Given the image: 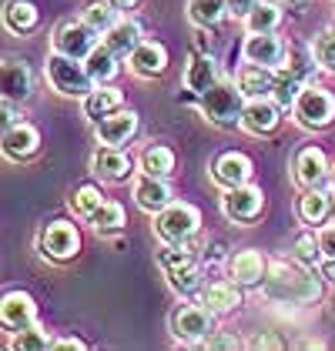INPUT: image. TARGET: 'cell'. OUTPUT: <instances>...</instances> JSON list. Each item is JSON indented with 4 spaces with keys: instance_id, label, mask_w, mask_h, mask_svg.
Returning <instances> with one entry per match:
<instances>
[{
    "instance_id": "17",
    "label": "cell",
    "mask_w": 335,
    "mask_h": 351,
    "mask_svg": "<svg viewBox=\"0 0 335 351\" xmlns=\"http://www.w3.org/2000/svg\"><path fill=\"white\" fill-rule=\"evenodd\" d=\"M135 201H138L141 211L148 215H158L171 204V188L165 184V178H154V174H141L135 181Z\"/></svg>"
},
{
    "instance_id": "21",
    "label": "cell",
    "mask_w": 335,
    "mask_h": 351,
    "mask_svg": "<svg viewBox=\"0 0 335 351\" xmlns=\"http://www.w3.org/2000/svg\"><path fill=\"white\" fill-rule=\"evenodd\" d=\"M3 97H10V101H27L30 90H34V77H30V67L24 60H14V57H7L3 60Z\"/></svg>"
},
{
    "instance_id": "26",
    "label": "cell",
    "mask_w": 335,
    "mask_h": 351,
    "mask_svg": "<svg viewBox=\"0 0 335 351\" xmlns=\"http://www.w3.org/2000/svg\"><path fill=\"white\" fill-rule=\"evenodd\" d=\"M218 81H222V77H218V64H215L208 54L195 57L192 67H188V74H185V87H188L192 94H198V97H201L208 87H215Z\"/></svg>"
},
{
    "instance_id": "47",
    "label": "cell",
    "mask_w": 335,
    "mask_h": 351,
    "mask_svg": "<svg viewBox=\"0 0 335 351\" xmlns=\"http://www.w3.org/2000/svg\"><path fill=\"white\" fill-rule=\"evenodd\" d=\"M54 348H84L81 338H60V341H54Z\"/></svg>"
},
{
    "instance_id": "45",
    "label": "cell",
    "mask_w": 335,
    "mask_h": 351,
    "mask_svg": "<svg viewBox=\"0 0 335 351\" xmlns=\"http://www.w3.org/2000/svg\"><path fill=\"white\" fill-rule=\"evenodd\" d=\"M319 274H322L325 281H332L335 285V258H325V261L319 265Z\"/></svg>"
},
{
    "instance_id": "48",
    "label": "cell",
    "mask_w": 335,
    "mask_h": 351,
    "mask_svg": "<svg viewBox=\"0 0 335 351\" xmlns=\"http://www.w3.org/2000/svg\"><path fill=\"white\" fill-rule=\"evenodd\" d=\"M108 3H111L114 10H131V7H135L138 0H108Z\"/></svg>"
},
{
    "instance_id": "49",
    "label": "cell",
    "mask_w": 335,
    "mask_h": 351,
    "mask_svg": "<svg viewBox=\"0 0 335 351\" xmlns=\"http://www.w3.org/2000/svg\"><path fill=\"white\" fill-rule=\"evenodd\" d=\"M329 188L335 191V167H332V171H329Z\"/></svg>"
},
{
    "instance_id": "16",
    "label": "cell",
    "mask_w": 335,
    "mask_h": 351,
    "mask_svg": "<svg viewBox=\"0 0 335 351\" xmlns=\"http://www.w3.org/2000/svg\"><path fill=\"white\" fill-rule=\"evenodd\" d=\"M292 171H295V181L302 184V188H322V181H329V161H325V154L319 151V147H302L299 154H295V164H292Z\"/></svg>"
},
{
    "instance_id": "44",
    "label": "cell",
    "mask_w": 335,
    "mask_h": 351,
    "mask_svg": "<svg viewBox=\"0 0 335 351\" xmlns=\"http://www.w3.org/2000/svg\"><path fill=\"white\" fill-rule=\"evenodd\" d=\"M205 345H208V348H238V338H235V335H211Z\"/></svg>"
},
{
    "instance_id": "11",
    "label": "cell",
    "mask_w": 335,
    "mask_h": 351,
    "mask_svg": "<svg viewBox=\"0 0 335 351\" xmlns=\"http://www.w3.org/2000/svg\"><path fill=\"white\" fill-rule=\"evenodd\" d=\"M222 211L228 221H255L262 215V188H251V184L224 188Z\"/></svg>"
},
{
    "instance_id": "35",
    "label": "cell",
    "mask_w": 335,
    "mask_h": 351,
    "mask_svg": "<svg viewBox=\"0 0 335 351\" xmlns=\"http://www.w3.org/2000/svg\"><path fill=\"white\" fill-rule=\"evenodd\" d=\"M91 224H94L101 234H114V231L124 228V208L114 204V201H104V204L91 215Z\"/></svg>"
},
{
    "instance_id": "14",
    "label": "cell",
    "mask_w": 335,
    "mask_h": 351,
    "mask_svg": "<svg viewBox=\"0 0 335 351\" xmlns=\"http://www.w3.org/2000/svg\"><path fill=\"white\" fill-rule=\"evenodd\" d=\"M128 67H131L135 77H144V81L161 77L168 67V51L161 44H154V40H141L135 47V54L128 57Z\"/></svg>"
},
{
    "instance_id": "23",
    "label": "cell",
    "mask_w": 335,
    "mask_h": 351,
    "mask_svg": "<svg viewBox=\"0 0 335 351\" xmlns=\"http://www.w3.org/2000/svg\"><path fill=\"white\" fill-rule=\"evenodd\" d=\"M238 288L242 285H235V281H215V285H208L201 291V304L211 308L215 315H228V311H235L242 304V291Z\"/></svg>"
},
{
    "instance_id": "31",
    "label": "cell",
    "mask_w": 335,
    "mask_h": 351,
    "mask_svg": "<svg viewBox=\"0 0 335 351\" xmlns=\"http://www.w3.org/2000/svg\"><path fill=\"white\" fill-rule=\"evenodd\" d=\"M141 171H144V174H154V178H168V174L174 171V151L165 147V144L144 147V154H141Z\"/></svg>"
},
{
    "instance_id": "3",
    "label": "cell",
    "mask_w": 335,
    "mask_h": 351,
    "mask_svg": "<svg viewBox=\"0 0 335 351\" xmlns=\"http://www.w3.org/2000/svg\"><path fill=\"white\" fill-rule=\"evenodd\" d=\"M47 81L54 87L60 97H87L91 90H94V77L87 74V67H84L78 57H67V54H51L47 57Z\"/></svg>"
},
{
    "instance_id": "5",
    "label": "cell",
    "mask_w": 335,
    "mask_h": 351,
    "mask_svg": "<svg viewBox=\"0 0 335 351\" xmlns=\"http://www.w3.org/2000/svg\"><path fill=\"white\" fill-rule=\"evenodd\" d=\"M201 224V215L192 204H168L165 211L154 215V234L165 244H185Z\"/></svg>"
},
{
    "instance_id": "1",
    "label": "cell",
    "mask_w": 335,
    "mask_h": 351,
    "mask_svg": "<svg viewBox=\"0 0 335 351\" xmlns=\"http://www.w3.org/2000/svg\"><path fill=\"white\" fill-rule=\"evenodd\" d=\"M265 295L281 304H308V301H319L322 285L308 271H299L292 265H275L265 274Z\"/></svg>"
},
{
    "instance_id": "51",
    "label": "cell",
    "mask_w": 335,
    "mask_h": 351,
    "mask_svg": "<svg viewBox=\"0 0 335 351\" xmlns=\"http://www.w3.org/2000/svg\"><path fill=\"white\" fill-rule=\"evenodd\" d=\"M332 221H335V197H332Z\"/></svg>"
},
{
    "instance_id": "2",
    "label": "cell",
    "mask_w": 335,
    "mask_h": 351,
    "mask_svg": "<svg viewBox=\"0 0 335 351\" xmlns=\"http://www.w3.org/2000/svg\"><path fill=\"white\" fill-rule=\"evenodd\" d=\"M201 114L205 121H211L215 128H242V110H245V94L238 81H218L215 87H208L201 97Z\"/></svg>"
},
{
    "instance_id": "19",
    "label": "cell",
    "mask_w": 335,
    "mask_h": 351,
    "mask_svg": "<svg viewBox=\"0 0 335 351\" xmlns=\"http://www.w3.org/2000/svg\"><path fill=\"white\" fill-rule=\"evenodd\" d=\"M0 318L10 331H21L27 324L37 322V308H34V298L24 295V291H10L3 295V304H0Z\"/></svg>"
},
{
    "instance_id": "43",
    "label": "cell",
    "mask_w": 335,
    "mask_h": 351,
    "mask_svg": "<svg viewBox=\"0 0 335 351\" xmlns=\"http://www.w3.org/2000/svg\"><path fill=\"white\" fill-rule=\"evenodd\" d=\"M255 3H258V0H228V14H231V17H242V21H245L251 10H255Z\"/></svg>"
},
{
    "instance_id": "13",
    "label": "cell",
    "mask_w": 335,
    "mask_h": 351,
    "mask_svg": "<svg viewBox=\"0 0 335 351\" xmlns=\"http://www.w3.org/2000/svg\"><path fill=\"white\" fill-rule=\"evenodd\" d=\"M279 104L275 97H251L245 101V110H242V128L249 134H272L279 128Z\"/></svg>"
},
{
    "instance_id": "33",
    "label": "cell",
    "mask_w": 335,
    "mask_h": 351,
    "mask_svg": "<svg viewBox=\"0 0 335 351\" xmlns=\"http://www.w3.org/2000/svg\"><path fill=\"white\" fill-rule=\"evenodd\" d=\"M279 24H281V10L275 7V3H265V0H258V3H255V10L245 17L249 34H272Z\"/></svg>"
},
{
    "instance_id": "30",
    "label": "cell",
    "mask_w": 335,
    "mask_h": 351,
    "mask_svg": "<svg viewBox=\"0 0 335 351\" xmlns=\"http://www.w3.org/2000/svg\"><path fill=\"white\" fill-rule=\"evenodd\" d=\"M188 17L195 27H215L228 17V0H188Z\"/></svg>"
},
{
    "instance_id": "29",
    "label": "cell",
    "mask_w": 335,
    "mask_h": 351,
    "mask_svg": "<svg viewBox=\"0 0 335 351\" xmlns=\"http://www.w3.org/2000/svg\"><path fill=\"white\" fill-rule=\"evenodd\" d=\"M84 67H87V74L94 77V84H108V81H114V74H117V54H114L108 44H101V47H94V51L87 54Z\"/></svg>"
},
{
    "instance_id": "27",
    "label": "cell",
    "mask_w": 335,
    "mask_h": 351,
    "mask_svg": "<svg viewBox=\"0 0 335 351\" xmlns=\"http://www.w3.org/2000/svg\"><path fill=\"white\" fill-rule=\"evenodd\" d=\"M299 217L305 224H322L325 217H332V197L322 188H305V194L299 197Z\"/></svg>"
},
{
    "instance_id": "28",
    "label": "cell",
    "mask_w": 335,
    "mask_h": 351,
    "mask_svg": "<svg viewBox=\"0 0 335 351\" xmlns=\"http://www.w3.org/2000/svg\"><path fill=\"white\" fill-rule=\"evenodd\" d=\"M104 44H108L117 57H131L135 47L141 44V27L135 21H117V24L104 34Z\"/></svg>"
},
{
    "instance_id": "38",
    "label": "cell",
    "mask_w": 335,
    "mask_h": 351,
    "mask_svg": "<svg viewBox=\"0 0 335 351\" xmlns=\"http://www.w3.org/2000/svg\"><path fill=\"white\" fill-rule=\"evenodd\" d=\"M302 87H305V84L299 81V77H292V74H285V71H281L279 81H275L272 97H275V104H279V108H295V101H299Z\"/></svg>"
},
{
    "instance_id": "15",
    "label": "cell",
    "mask_w": 335,
    "mask_h": 351,
    "mask_svg": "<svg viewBox=\"0 0 335 351\" xmlns=\"http://www.w3.org/2000/svg\"><path fill=\"white\" fill-rule=\"evenodd\" d=\"M91 171L101 178V181H128L131 178V158L121 154V147H111V144H101L91 158Z\"/></svg>"
},
{
    "instance_id": "25",
    "label": "cell",
    "mask_w": 335,
    "mask_h": 351,
    "mask_svg": "<svg viewBox=\"0 0 335 351\" xmlns=\"http://www.w3.org/2000/svg\"><path fill=\"white\" fill-rule=\"evenodd\" d=\"M275 71L272 67H258V64H249L242 74H238V87H242V94L245 97H272V90H275Z\"/></svg>"
},
{
    "instance_id": "37",
    "label": "cell",
    "mask_w": 335,
    "mask_h": 351,
    "mask_svg": "<svg viewBox=\"0 0 335 351\" xmlns=\"http://www.w3.org/2000/svg\"><path fill=\"white\" fill-rule=\"evenodd\" d=\"M312 54H315V60H319V67L335 71V21L325 30H322L319 37H315V44H312Z\"/></svg>"
},
{
    "instance_id": "40",
    "label": "cell",
    "mask_w": 335,
    "mask_h": 351,
    "mask_svg": "<svg viewBox=\"0 0 335 351\" xmlns=\"http://www.w3.org/2000/svg\"><path fill=\"white\" fill-rule=\"evenodd\" d=\"M101 204H104V201H101V191L91 188V184H87V188H81L74 197H71V211H74V215H81V217H91L97 208H101Z\"/></svg>"
},
{
    "instance_id": "10",
    "label": "cell",
    "mask_w": 335,
    "mask_h": 351,
    "mask_svg": "<svg viewBox=\"0 0 335 351\" xmlns=\"http://www.w3.org/2000/svg\"><path fill=\"white\" fill-rule=\"evenodd\" d=\"M242 54H245V60H249V64H258V67H272V71H279L281 64H285L288 47L281 44V37L272 30V34H249V40H245Z\"/></svg>"
},
{
    "instance_id": "7",
    "label": "cell",
    "mask_w": 335,
    "mask_h": 351,
    "mask_svg": "<svg viewBox=\"0 0 335 351\" xmlns=\"http://www.w3.org/2000/svg\"><path fill=\"white\" fill-rule=\"evenodd\" d=\"M161 265H165L168 281H171V288H174V291L192 295V291H198V288H201V268L195 265L192 251H181V247H165Z\"/></svg>"
},
{
    "instance_id": "9",
    "label": "cell",
    "mask_w": 335,
    "mask_h": 351,
    "mask_svg": "<svg viewBox=\"0 0 335 351\" xmlns=\"http://www.w3.org/2000/svg\"><path fill=\"white\" fill-rule=\"evenodd\" d=\"M37 244H41V254L44 258H51V261H71L78 254V247H81V234H78L74 224L54 221V224H47L41 231V241Z\"/></svg>"
},
{
    "instance_id": "42",
    "label": "cell",
    "mask_w": 335,
    "mask_h": 351,
    "mask_svg": "<svg viewBox=\"0 0 335 351\" xmlns=\"http://www.w3.org/2000/svg\"><path fill=\"white\" fill-rule=\"evenodd\" d=\"M319 247H322V258H335V221H332V228H322L319 231Z\"/></svg>"
},
{
    "instance_id": "41",
    "label": "cell",
    "mask_w": 335,
    "mask_h": 351,
    "mask_svg": "<svg viewBox=\"0 0 335 351\" xmlns=\"http://www.w3.org/2000/svg\"><path fill=\"white\" fill-rule=\"evenodd\" d=\"M319 254H322V247L315 241V234H302V238L295 241V261H299V265H315Z\"/></svg>"
},
{
    "instance_id": "22",
    "label": "cell",
    "mask_w": 335,
    "mask_h": 351,
    "mask_svg": "<svg viewBox=\"0 0 335 351\" xmlns=\"http://www.w3.org/2000/svg\"><path fill=\"white\" fill-rule=\"evenodd\" d=\"M37 144H41L37 128H30L24 121L3 131V154H7L10 161H24V158H30V154L37 151Z\"/></svg>"
},
{
    "instance_id": "36",
    "label": "cell",
    "mask_w": 335,
    "mask_h": 351,
    "mask_svg": "<svg viewBox=\"0 0 335 351\" xmlns=\"http://www.w3.org/2000/svg\"><path fill=\"white\" fill-rule=\"evenodd\" d=\"M84 21L97 30V34H108V30L117 24V10H114L108 0H94V3L84 7Z\"/></svg>"
},
{
    "instance_id": "20",
    "label": "cell",
    "mask_w": 335,
    "mask_h": 351,
    "mask_svg": "<svg viewBox=\"0 0 335 351\" xmlns=\"http://www.w3.org/2000/svg\"><path fill=\"white\" fill-rule=\"evenodd\" d=\"M211 178H215V184H222V188H238V184H249L251 181V161L245 154H222L215 167H211Z\"/></svg>"
},
{
    "instance_id": "32",
    "label": "cell",
    "mask_w": 335,
    "mask_h": 351,
    "mask_svg": "<svg viewBox=\"0 0 335 351\" xmlns=\"http://www.w3.org/2000/svg\"><path fill=\"white\" fill-rule=\"evenodd\" d=\"M3 21L14 34H27L37 27V7L30 0H10L7 10H3Z\"/></svg>"
},
{
    "instance_id": "34",
    "label": "cell",
    "mask_w": 335,
    "mask_h": 351,
    "mask_svg": "<svg viewBox=\"0 0 335 351\" xmlns=\"http://www.w3.org/2000/svg\"><path fill=\"white\" fill-rule=\"evenodd\" d=\"M10 348H17V351H47V348H54V341H51V335H47L44 328L27 324V328H21V331L14 335Z\"/></svg>"
},
{
    "instance_id": "39",
    "label": "cell",
    "mask_w": 335,
    "mask_h": 351,
    "mask_svg": "<svg viewBox=\"0 0 335 351\" xmlns=\"http://www.w3.org/2000/svg\"><path fill=\"white\" fill-rule=\"evenodd\" d=\"M315 54H305V51H288L285 54V74H292V77H299V81H305L308 74H315Z\"/></svg>"
},
{
    "instance_id": "46",
    "label": "cell",
    "mask_w": 335,
    "mask_h": 351,
    "mask_svg": "<svg viewBox=\"0 0 335 351\" xmlns=\"http://www.w3.org/2000/svg\"><path fill=\"white\" fill-rule=\"evenodd\" d=\"M251 348H279V341H275V338H268V335H262V338H255V341H251Z\"/></svg>"
},
{
    "instance_id": "8",
    "label": "cell",
    "mask_w": 335,
    "mask_h": 351,
    "mask_svg": "<svg viewBox=\"0 0 335 351\" xmlns=\"http://www.w3.org/2000/svg\"><path fill=\"white\" fill-rule=\"evenodd\" d=\"M97 47V30L91 27L87 21H67L54 30V51L67 57L87 60V54Z\"/></svg>"
},
{
    "instance_id": "4",
    "label": "cell",
    "mask_w": 335,
    "mask_h": 351,
    "mask_svg": "<svg viewBox=\"0 0 335 351\" xmlns=\"http://www.w3.org/2000/svg\"><path fill=\"white\" fill-rule=\"evenodd\" d=\"M295 121L308 128V131H322V128H329L335 117V97L329 90H322V87H315V84H305L302 87V94H299V101H295Z\"/></svg>"
},
{
    "instance_id": "6",
    "label": "cell",
    "mask_w": 335,
    "mask_h": 351,
    "mask_svg": "<svg viewBox=\"0 0 335 351\" xmlns=\"http://www.w3.org/2000/svg\"><path fill=\"white\" fill-rule=\"evenodd\" d=\"M171 331H174L178 341H188V345L208 341L215 335V311L211 308H201V304H185V308L174 311Z\"/></svg>"
},
{
    "instance_id": "24",
    "label": "cell",
    "mask_w": 335,
    "mask_h": 351,
    "mask_svg": "<svg viewBox=\"0 0 335 351\" xmlns=\"http://www.w3.org/2000/svg\"><path fill=\"white\" fill-rule=\"evenodd\" d=\"M121 104H124V97H121L117 87H94V90L84 97V114H87L91 124H97V121H104L108 114L121 110Z\"/></svg>"
},
{
    "instance_id": "12",
    "label": "cell",
    "mask_w": 335,
    "mask_h": 351,
    "mask_svg": "<svg viewBox=\"0 0 335 351\" xmlns=\"http://www.w3.org/2000/svg\"><path fill=\"white\" fill-rule=\"evenodd\" d=\"M135 131H138V114H135V110H114L104 121L94 124L97 144H111V147L128 144V141L135 137Z\"/></svg>"
},
{
    "instance_id": "18",
    "label": "cell",
    "mask_w": 335,
    "mask_h": 351,
    "mask_svg": "<svg viewBox=\"0 0 335 351\" xmlns=\"http://www.w3.org/2000/svg\"><path fill=\"white\" fill-rule=\"evenodd\" d=\"M228 271H231V281L235 285H242V288H255V285H262L265 281V258L258 254V251H238L231 261H228Z\"/></svg>"
},
{
    "instance_id": "50",
    "label": "cell",
    "mask_w": 335,
    "mask_h": 351,
    "mask_svg": "<svg viewBox=\"0 0 335 351\" xmlns=\"http://www.w3.org/2000/svg\"><path fill=\"white\" fill-rule=\"evenodd\" d=\"M281 3H288V7H299V3H305V0H281Z\"/></svg>"
}]
</instances>
